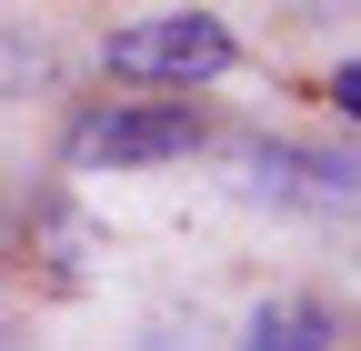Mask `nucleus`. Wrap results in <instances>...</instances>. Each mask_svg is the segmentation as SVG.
I'll use <instances>...</instances> for the list:
<instances>
[{
  "instance_id": "1",
  "label": "nucleus",
  "mask_w": 361,
  "mask_h": 351,
  "mask_svg": "<svg viewBox=\"0 0 361 351\" xmlns=\"http://www.w3.org/2000/svg\"><path fill=\"white\" fill-rule=\"evenodd\" d=\"M121 80H221L241 61V40H231V20L221 11H161V20H130V30H111V51H101Z\"/></svg>"
},
{
  "instance_id": "2",
  "label": "nucleus",
  "mask_w": 361,
  "mask_h": 351,
  "mask_svg": "<svg viewBox=\"0 0 361 351\" xmlns=\"http://www.w3.org/2000/svg\"><path fill=\"white\" fill-rule=\"evenodd\" d=\"M191 151H201V111H180V101H111L71 130L80 171H161V161H191Z\"/></svg>"
},
{
  "instance_id": "3",
  "label": "nucleus",
  "mask_w": 361,
  "mask_h": 351,
  "mask_svg": "<svg viewBox=\"0 0 361 351\" xmlns=\"http://www.w3.org/2000/svg\"><path fill=\"white\" fill-rule=\"evenodd\" d=\"M241 191L291 201V211H361V151H311V141H251Z\"/></svg>"
},
{
  "instance_id": "4",
  "label": "nucleus",
  "mask_w": 361,
  "mask_h": 351,
  "mask_svg": "<svg viewBox=\"0 0 361 351\" xmlns=\"http://www.w3.org/2000/svg\"><path fill=\"white\" fill-rule=\"evenodd\" d=\"M341 341V321H331V301H301V291H281V301H261V312L241 321V351H331Z\"/></svg>"
},
{
  "instance_id": "5",
  "label": "nucleus",
  "mask_w": 361,
  "mask_h": 351,
  "mask_svg": "<svg viewBox=\"0 0 361 351\" xmlns=\"http://www.w3.org/2000/svg\"><path fill=\"white\" fill-rule=\"evenodd\" d=\"M331 111L361 130V61H341V70H331Z\"/></svg>"
},
{
  "instance_id": "6",
  "label": "nucleus",
  "mask_w": 361,
  "mask_h": 351,
  "mask_svg": "<svg viewBox=\"0 0 361 351\" xmlns=\"http://www.w3.org/2000/svg\"><path fill=\"white\" fill-rule=\"evenodd\" d=\"M40 70V51H30V40H11V30H0V91H11V80H30Z\"/></svg>"
},
{
  "instance_id": "7",
  "label": "nucleus",
  "mask_w": 361,
  "mask_h": 351,
  "mask_svg": "<svg viewBox=\"0 0 361 351\" xmlns=\"http://www.w3.org/2000/svg\"><path fill=\"white\" fill-rule=\"evenodd\" d=\"M291 20H341V11H361V0H281Z\"/></svg>"
}]
</instances>
